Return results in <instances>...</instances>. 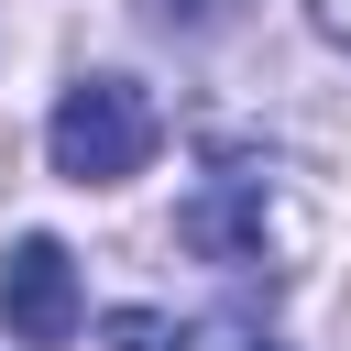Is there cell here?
I'll use <instances>...</instances> for the list:
<instances>
[{"mask_svg": "<svg viewBox=\"0 0 351 351\" xmlns=\"http://www.w3.org/2000/svg\"><path fill=\"white\" fill-rule=\"evenodd\" d=\"M263 230H274L263 176H208V186L176 208V241H186L197 263H263Z\"/></svg>", "mask_w": 351, "mask_h": 351, "instance_id": "obj_3", "label": "cell"}, {"mask_svg": "<svg viewBox=\"0 0 351 351\" xmlns=\"http://www.w3.org/2000/svg\"><path fill=\"white\" fill-rule=\"evenodd\" d=\"M154 143H165V121H154V99L132 77H77L55 99V121H44V154H55L66 186H121V176L154 165Z\"/></svg>", "mask_w": 351, "mask_h": 351, "instance_id": "obj_1", "label": "cell"}, {"mask_svg": "<svg viewBox=\"0 0 351 351\" xmlns=\"http://www.w3.org/2000/svg\"><path fill=\"white\" fill-rule=\"evenodd\" d=\"M0 329H11L22 351L77 340V252H66L55 230H22V241H11V263H0Z\"/></svg>", "mask_w": 351, "mask_h": 351, "instance_id": "obj_2", "label": "cell"}, {"mask_svg": "<svg viewBox=\"0 0 351 351\" xmlns=\"http://www.w3.org/2000/svg\"><path fill=\"white\" fill-rule=\"evenodd\" d=\"M318 22H329V44H351V0H318Z\"/></svg>", "mask_w": 351, "mask_h": 351, "instance_id": "obj_5", "label": "cell"}, {"mask_svg": "<svg viewBox=\"0 0 351 351\" xmlns=\"http://www.w3.org/2000/svg\"><path fill=\"white\" fill-rule=\"evenodd\" d=\"M99 351H176V318H154V307H121V318H99Z\"/></svg>", "mask_w": 351, "mask_h": 351, "instance_id": "obj_4", "label": "cell"}]
</instances>
